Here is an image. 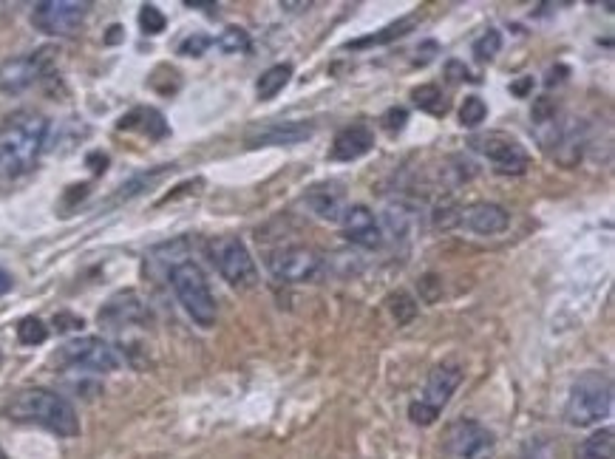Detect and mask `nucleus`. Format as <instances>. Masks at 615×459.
<instances>
[{
    "label": "nucleus",
    "mask_w": 615,
    "mask_h": 459,
    "mask_svg": "<svg viewBox=\"0 0 615 459\" xmlns=\"http://www.w3.org/2000/svg\"><path fill=\"white\" fill-rule=\"evenodd\" d=\"M49 119L35 108H18L0 122V176L18 179L35 168L46 148Z\"/></svg>",
    "instance_id": "nucleus-1"
},
{
    "label": "nucleus",
    "mask_w": 615,
    "mask_h": 459,
    "mask_svg": "<svg viewBox=\"0 0 615 459\" xmlns=\"http://www.w3.org/2000/svg\"><path fill=\"white\" fill-rule=\"evenodd\" d=\"M9 417L20 423H35L57 437H77L80 434V420L77 411L66 397L54 394L49 389H26L12 397L9 403Z\"/></svg>",
    "instance_id": "nucleus-2"
},
{
    "label": "nucleus",
    "mask_w": 615,
    "mask_h": 459,
    "mask_svg": "<svg viewBox=\"0 0 615 459\" xmlns=\"http://www.w3.org/2000/svg\"><path fill=\"white\" fill-rule=\"evenodd\" d=\"M613 414V380L604 372H584L573 383L564 420L576 428H590Z\"/></svg>",
    "instance_id": "nucleus-3"
},
{
    "label": "nucleus",
    "mask_w": 615,
    "mask_h": 459,
    "mask_svg": "<svg viewBox=\"0 0 615 459\" xmlns=\"http://www.w3.org/2000/svg\"><path fill=\"white\" fill-rule=\"evenodd\" d=\"M168 281H171L173 292H176V301L190 315V321L202 326V329H210L216 323L219 306H216V298L210 292V284H207L202 267L193 264V261H182V264L173 267Z\"/></svg>",
    "instance_id": "nucleus-4"
},
{
    "label": "nucleus",
    "mask_w": 615,
    "mask_h": 459,
    "mask_svg": "<svg viewBox=\"0 0 615 459\" xmlns=\"http://www.w3.org/2000/svg\"><path fill=\"white\" fill-rule=\"evenodd\" d=\"M207 255L224 281L236 289H250L258 284V270L247 244L239 236H216L207 241Z\"/></svg>",
    "instance_id": "nucleus-5"
},
{
    "label": "nucleus",
    "mask_w": 615,
    "mask_h": 459,
    "mask_svg": "<svg viewBox=\"0 0 615 459\" xmlns=\"http://www.w3.org/2000/svg\"><path fill=\"white\" fill-rule=\"evenodd\" d=\"M267 267L273 272V278L284 284H312L324 275V258L312 247L292 244V247H281L270 253Z\"/></svg>",
    "instance_id": "nucleus-6"
},
{
    "label": "nucleus",
    "mask_w": 615,
    "mask_h": 459,
    "mask_svg": "<svg viewBox=\"0 0 615 459\" xmlns=\"http://www.w3.org/2000/svg\"><path fill=\"white\" fill-rule=\"evenodd\" d=\"M88 0H43L32 9V26L49 37H69L86 23Z\"/></svg>",
    "instance_id": "nucleus-7"
},
{
    "label": "nucleus",
    "mask_w": 615,
    "mask_h": 459,
    "mask_svg": "<svg viewBox=\"0 0 615 459\" xmlns=\"http://www.w3.org/2000/svg\"><path fill=\"white\" fill-rule=\"evenodd\" d=\"M494 448V434L477 420H457L445 431V459H491Z\"/></svg>",
    "instance_id": "nucleus-8"
},
{
    "label": "nucleus",
    "mask_w": 615,
    "mask_h": 459,
    "mask_svg": "<svg viewBox=\"0 0 615 459\" xmlns=\"http://www.w3.org/2000/svg\"><path fill=\"white\" fill-rule=\"evenodd\" d=\"M57 357L71 369H88V372H114L120 366L117 349L103 338H91V335L69 340Z\"/></svg>",
    "instance_id": "nucleus-9"
},
{
    "label": "nucleus",
    "mask_w": 615,
    "mask_h": 459,
    "mask_svg": "<svg viewBox=\"0 0 615 459\" xmlns=\"http://www.w3.org/2000/svg\"><path fill=\"white\" fill-rule=\"evenodd\" d=\"M474 148L479 153H485V159L494 165L496 173L505 176H522L530 165L528 151L513 139V136L502 134V131H491L474 139Z\"/></svg>",
    "instance_id": "nucleus-10"
},
{
    "label": "nucleus",
    "mask_w": 615,
    "mask_h": 459,
    "mask_svg": "<svg viewBox=\"0 0 615 459\" xmlns=\"http://www.w3.org/2000/svg\"><path fill=\"white\" fill-rule=\"evenodd\" d=\"M54 51L40 49L35 54H23V57H12L0 66V91L3 94H23L26 88L46 74L49 60H52Z\"/></svg>",
    "instance_id": "nucleus-11"
},
{
    "label": "nucleus",
    "mask_w": 615,
    "mask_h": 459,
    "mask_svg": "<svg viewBox=\"0 0 615 459\" xmlns=\"http://www.w3.org/2000/svg\"><path fill=\"white\" fill-rule=\"evenodd\" d=\"M315 134V125L284 119V122H253L244 134L247 148H275V145H298Z\"/></svg>",
    "instance_id": "nucleus-12"
},
{
    "label": "nucleus",
    "mask_w": 615,
    "mask_h": 459,
    "mask_svg": "<svg viewBox=\"0 0 615 459\" xmlns=\"http://www.w3.org/2000/svg\"><path fill=\"white\" fill-rule=\"evenodd\" d=\"M457 227L477 233V236H499L511 227V213L494 202H474L460 207V219Z\"/></svg>",
    "instance_id": "nucleus-13"
},
{
    "label": "nucleus",
    "mask_w": 615,
    "mask_h": 459,
    "mask_svg": "<svg viewBox=\"0 0 615 459\" xmlns=\"http://www.w3.org/2000/svg\"><path fill=\"white\" fill-rule=\"evenodd\" d=\"M341 227L346 241L358 244L363 250H377V247L383 244V227L377 224L375 213H372L366 204H352V207H346Z\"/></svg>",
    "instance_id": "nucleus-14"
},
{
    "label": "nucleus",
    "mask_w": 615,
    "mask_h": 459,
    "mask_svg": "<svg viewBox=\"0 0 615 459\" xmlns=\"http://www.w3.org/2000/svg\"><path fill=\"white\" fill-rule=\"evenodd\" d=\"M372 148H375L372 128L363 125V122H355V125L343 128L341 134L335 136V142L329 148V159L332 162H355L360 156H366Z\"/></svg>",
    "instance_id": "nucleus-15"
},
{
    "label": "nucleus",
    "mask_w": 615,
    "mask_h": 459,
    "mask_svg": "<svg viewBox=\"0 0 615 459\" xmlns=\"http://www.w3.org/2000/svg\"><path fill=\"white\" fill-rule=\"evenodd\" d=\"M309 210L324 221H338L341 224L343 213H346V196L343 187L338 182H321V185L309 187L307 190Z\"/></svg>",
    "instance_id": "nucleus-16"
},
{
    "label": "nucleus",
    "mask_w": 615,
    "mask_h": 459,
    "mask_svg": "<svg viewBox=\"0 0 615 459\" xmlns=\"http://www.w3.org/2000/svg\"><path fill=\"white\" fill-rule=\"evenodd\" d=\"M462 383V369L460 366H437L434 372L428 374L426 394H423V403L431 408L443 411L451 400V394L460 389Z\"/></svg>",
    "instance_id": "nucleus-17"
},
{
    "label": "nucleus",
    "mask_w": 615,
    "mask_h": 459,
    "mask_svg": "<svg viewBox=\"0 0 615 459\" xmlns=\"http://www.w3.org/2000/svg\"><path fill=\"white\" fill-rule=\"evenodd\" d=\"M142 318H145V306L137 298V292H120L100 312V321L108 326H125V323L142 321Z\"/></svg>",
    "instance_id": "nucleus-18"
},
{
    "label": "nucleus",
    "mask_w": 615,
    "mask_h": 459,
    "mask_svg": "<svg viewBox=\"0 0 615 459\" xmlns=\"http://www.w3.org/2000/svg\"><path fill=\"white\" fill-rule=\"evenodd\" d=\"M120 128H122V131H131V128H137V131L148 134L151 139H159V136L168 134L165 117H162L159 111H154V108H137V111H131L128 117L120 119Z\"/></svg>",
    "instance_id": "nucleus-19"
},
{
    "label": "nucleus",
    "mask_w": 615,
    "mask_h": 459,
    "mask_svg": "<svg viewBox=\"0 0 615 459\" xmlns=\"http://www.w3.org/2000/svg\"><path fill=\"white\" fill-rule=\"evenodd\" d=\"M417 26V17L409 15V17H400L397 23H389L386 29H380V32L369 34V37H360V40H352L346 49H369V46H386V43H392V40H400V37H406V34L411 32Z\"/></svg>",
    "instance_id": "nucleus-20"
},
{
    "label": "nucleus",
    "mask_w": 615,
    "mask_h": 459,
    "mask_svg": "<svg viewBox=\"0 0 615 459\" xmlns=\"http://www.w3.org/2000/svg\"><path fill=\"white\" fill-rule=\"evenodd\" d=\"M615 434L613 428H601L579 445V459H613Z\"/></svg>",
    "instance_id": "nucleus-21"
},
{
    "label": "nucleus",
    "mask_w": 615,
    "mask_h": 459,
    "mask_svg": "<svg viewBox=\"0 0 615 459\" xmlns=\"http://www.w3.org/2000/svg\"><path fill=\"white\" fill-rule=\"evenodd\" d=\"M411 100H414V105L420 108V111H426V114H431V117H445L448 114V100H445L443 88H437V85H420V88H414L411 91Z\"/></svg>",
    "instance_id": "nucleus-22"
},
{
    "label": "nucleus",
    "mask_w": 615,
    "mask_h": 459,
    "mask_svg": "<svg viewBox=\"0 0 615 459\" xmlns=\"http://www.w3.org/2000/svg\"><path fill=\"white\" fill-rule=\"evenodd\" d=\"M290 77H292V66H287V63L267 68V71L258 77V83H256L258 100H273L278 91H284V88H287Z\"/></svg>",
    "instance_id": "nucleus-23"
},
{
    "label": "nucleus",
    "mask_w": 615,
    "mask_h": 459,
    "mask_svg": "<svg viewBox=\"0 0 615 459\" xmlns=\"http://www.w3.org/2000/svg\"><path fill=\"white\" fill-rule=\"evenodd\" d=\"M171 173V165H162V168L156 170H148V173H139V176H134L131 182H125V185L120 187V193L114 196V202H125V199H134V196H139V193H145L148 187L156 185L162 176H168Z\"/></svg>",
    "instance_id": "nucleus-24"
},
{
    "label": "nucleus",
    "mask_w": 615,
    "mask_h": 459,
    "mask_svg": "<svg viewBox=\"0 0 615 459\" xmlns=\"http://www.w3.org/2000/svg\"><path fill=\"white\" fill-rule=\"evenodd\" d=\"M216 43H219V49L224 54H244V51H250V34L244 32L241 26H227Z\"/></svg>",
    "instance_id": "nucleus-25"
},
{
    "label": "nucleus",
    "mask_w": 615,
    "mask_h": 459,
    "mask_svg": "<svg viewBox=\"0 0 615 459\" xmlns=\"http://www.w3.org/2000/svg\"><path fill=\"white\" fill-rule=\"evenodd\" d=\"M18 338L20 343H26V346H40L43 340L49 338V326L40 321V318H23L18 326Z\"/></svg>",
    "instance_id": "nucleus-26"
},
{
    "label": "nucleus",
    "mask_w": 615,
    "mask_h": 459,
    "mask_svg": "<svg viewBox=\"0 0 615 459\" xmlns=\"http://www.w3.org/2000/svg\"><path fill=\"white\" fill-rule=\"evenodd\" d=\"M485 117H488V105H485V100H479V97H465V102H462L460 108L462 125H465V128H479V125L485 122Z\"/></svg>",
    "instance_id": "nucleus-27"
},
{
    "label": "nucleus",
    "mask_w": 615,
    "mask_h": 459,
    "mask_svg": "<svg viewBox=\"0 0 615 459\" xmlns=\"http://www.w3.org/2000/svg\"><path fill=\"white\" fill-rule=\"evenodd\" d=\"M165 26H168V20H165V15L156 9L154 3H145L142 9H139V29L145 34H162L165 32Z\"/></svg>",
    "instance_id": "nucleus-28"
},
{
    "label": "nucleus",
    "mask_w": 615,
    "mask_h": 459,
    "mask_svg": "<svg viewBox=\"0 0 615 459\" xmlns=\"http://www.w3.org/2000/svg\"><path fill=\"white\" fill-rule=\"evenodd\" d=\"M499 49H502V34L496 32V29H488V32L482 34L477 43H474V54H477L479 63L494 60L496 54H499Z\"/></svg>",
    "instance_id": "nucleus-29"
},
{
    "label": "nucleus",
    "mask_w": 615,
    "mask_h": 459,
    "mask_svg": "<svg viewBox=\"0 0 615 459\" xmlns=\"http://www.w3.org/2000/svg\"><path fill=\"white\" fill-rule=\"evenodd\" d=\"M386 224H389V230L392 233H397V236H406L411 230V213L409 207H403V204H397V207H389L386 210Z\"/></svg>",
    "instance_id": "nucleus-30"
},
{
    "label": "nucleus",
    "mask_w": 615,
    "mask_h": 459,
    "mask_svg": "<svg viewBox=\"0 0 615 459\" xmlns=\"http://www.w3.org/2000/svg\"><path fill=\"white\" fill-rule=\"evenodd\" d=\"M389 304H392V315L397 323H409L411 318H414V312H417V304L411 301L406 292H397V295H392V298H389Z\"/></svg>",
    "instance_id": "nucleus-31"
},
{
    "label": "nucleus",
    "mask_w": 615,
    "mask_h": 459,
    "mask_svg": "<svg viewBox=\"0 0 615 459\" xmlns=\"http://www.w3.org/2000/svg\"><path fill=\"white\" fill-rule=\"evenodd\" d=\"M210 46H213V37H207V34H190L188 40H182L179 54H185V57H202Z\"/></svg>",
    "instance_id": "nucleus-32"
},
{
    "label": "nucleus",
    "mask_w": 615,
    "mask_h": 459,
    "mask_svg": "<svg viewBox=\"0 0 615 459\" xmlns=\"http://www.w3.org/2000/svg\"><path fill=\"white\" fill-rule=\"evenodd\" d=\"M409 417H411V423H417V425H431L437 417H440V411L437 408H431L428 403H411L409 406Z\"/></svg>",
    "instance_id": "nucleus-33"
},
{
    "label": "nucleus",
    "mask_w": 615,
    "mask_h": 459,
    "mask_svg": "<svg viewBox=\"0 0 615 459\" xmlns=\"http://www.w3.org/2000/svg\"><path fill=\"white\" fill-rule=\"evenodd\" d=\"M406 119H409L406 108H389V111L383 114V128H386L389 134H397V131L406 128Z\"/></svg>",
    "instance_id": "nucleus-34"
},
{
    "label": "nucleus",
    "mask_w": 615,
    "mask_h": 459,
    "mask_svg": "<svg viewBox=\"0 0 615 459\" xmlns=\"http://www.w3.org/2000/svg\"><path fill=\"white\" fill-rule=\"evenodd\" d=\"M54 326H57V332H69V329H83V318H77V315H66V312H60V315L54 318Z\"/></svg>",
    "instance_id": "nucleus-35"
},
{
    "label": "nucleus",
    "mask_w": 615,
    "mask_h": 459,
    "mask_svg": "<svg viewBox=\"0 0 615 459\" xmlns=\"http://www.w3.org/2000/svg\"><path fill=\"white\" fill-rule=\"evenodd\" d=\"M445 71H448L451 83H460V80H474V77H471V71L462 66V63H457V60H451V63L445 66Z\"/></svg>",
    "instance_id": "nucleus-36"
},
{
    "label": "nucleus",
    "mask_w": 615,
    "mask_h": 459,
    "mask_svg": "<svg viewBox=\"0 0 615 459\" xmlns=\"http://www.w3.org/2000/svg\"><path fill=\"white\" fill-rule=\"evenodd\" d=\"M530 88H533V77H522V80H516V83L511 85V91L516 97H525Z\"/></svg>",
    "instance_id": "nucleus-37"
},
{
    "label": "nucleus",
    "mask_w": 615,
    "mask_h": 459,
    "mask_svg": "<svg viewBox=\"0 0 615 459\" xmlns=\"http://www.w3.org/2000/svg\"><path fill=\"white\" fill-rule=\"evenodd\" d=\"M12 289V275L6 270H0V295H6Z\"/></svg>",
    "instance_id": "nucleus-38"
},
{
    "label": "nucleus",
    "mask_w": 615,
    "mask_h": 459,
    "mask_svg": "<svg viewBox=\"0 0 615 459\" xmlns=\"http://www.w3.org/2000/svg\"><path fill=\"white\" fill-rule=\"evenodd\" d=\"M122 40V29L120 26H111L108 29V37H105V43H120Z\"/></svg>",
    "instance_id": "nucleus-39"
},
{
    "label": "nucleus",
    "mask_w": 615,
    "mask_h": 459,
    "mask_svg": "<svg viewBox=\"0 0 615 459\" xmlns=\"http://www.w3.org/2000/svg\"><path fill=\"white\" fill-rule=\"evenodd\" d=\"M190 9H216V3H193V0H188Z\"/></svg>",
    "instance_id": "nucleus-40"
},
{
    "label": "nucleus",
    "mask_w": 615,
    "mask_h": 459,
    "mask_svg": "<svg viewBox=\"0 0 615 459\" xmlns=\"http://www.w3.org/2000/svg\"><path fill=\"white\" fill-rule=\"evenodd\" d=\"M0 459H6V454H3V451H0Z\"/></svg>",
    "instance_id": "nucleus-41"
}]
</instances>
